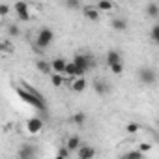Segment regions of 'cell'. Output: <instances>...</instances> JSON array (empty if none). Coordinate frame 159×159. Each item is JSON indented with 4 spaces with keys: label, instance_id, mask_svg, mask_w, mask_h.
Here are the masks:
<instances>
[{
    "label": "cell",
    "instance_id": "obj_28",
    "mask_svg": "<svg viewBox=\"0 0 159 159\" xmlns=\"http://www.w3.org/2000/svg\"><path fill=\"white\" fill-rule=\"evenodd\" d=\"M69 155H71V152H69L66 146H64V148H60V150H58V153H56V157H58V159H66V157H69Z\"/></svg>",
    "mask_w": 159,
    "mask_h": 159
},
{
    "label": "cell",
    "instance_id": "obj_27",
    "mask_svg": "<svg viewBox=\"0 0 159 159\" xmlns=\"http://www.w3.org/2000/svg\"><path fill=\"white\" fill-rule=\"evenodd\" d=\"M10 11H11V8H10V4H0V17H8L10 15Z\"/></svg>",
    "mask_w": 159,
    "mask_h": 159
},
{
    "label": "cell",
    "instance_id": "obj_23",
    "mask_svg": "<svg viewBox=\"0 0 159 159\" xmlns=\"http://www.w3.org/2000/svg\"><path fill=\"white\" fill-rule=\"evenodd\" d=\"M150 39H152V43H153V45H157V43H159V25H153V26H152Z\"/></svg>",
    "mask_w": 159,
    "mask_h": 159
},
{
    "label": "cell",
    "instance_id": "obj_4",
    "mask_svg": "<svg viewBox=\"0 0 159 159\" xmlns=\"http://www.w3.org/2000/svg\"><path fill=\"white\" fill-rule=\"evenodd\" d=\"M54 41V32L51 28H41L36 36V47L38 49H47Z\"/></svg>",
    "mask_w": 159,
    "mask_h": 159
},
{
    "label": "cell",
    "instance_id": "obj_10",
    "mask_svg": "<svg viewBox=\"0 0 159 159\" xmlns=\"http://www.w3.org/2000/svg\"><path fill=\"white\" fill-rule=\"evenodd\" d=\"M77 155L81 157V159H92L94 155H96V148H92V146H88V144H81L77 148Z\"/></svg>",
    "mask_w": 159,
    "mask_h": 159
},
{
    "label": "cell",
    "instance_id": "obj_13",
    "mask_svg": "<svg viewBox=\"0 0 159 159\" xmlns=\"http://www.w3.org/2000/svg\"><path fill=\"white\" fill-rule=\"evenodd\" d=\"M111 26H112L114 30H118V32H124V30L129 28V23H127L124 17H114V19L111 21Z\"/></svg>",
    "mask_w": 159,
    "mask_h": 159
},
{
    "label": "cell",
    "instance_id": "obj_14",
    "mask_svg": "<svg viewBox=\"0 0 159 159\" xmlns=\"http://www.w3.org/2000/svg\"><path fill=\"white\" fill-rule=\"evenodd\" d=\"M66 58H62V56H58V58H54L52 62H51V69L52 71H56V73H64V67H66Z\"/></svg>",
    "mask_w": 159,
    "mask_h": 159
},
{
    "label": "cell",
    "instance_id": "obj_20",
    "mask_svg": "<svg viewBox=\"0 0 159 159\" xmlns=\"http://www.w3.org/2000/svg\"><path fill=\"white\" fill-rule=\"evenodd\" d=\"M36 67L39 69V73H43V75H49L52 69H51V62H47V60H38L36 62Z\"/></svg>",
    "mask_w": 159,
    "mask_h": 159
},
{
    "label": "cell",
    "instance_id": "obj_6",
    "mask_svg": "<svg viewBox=\"0 0 159 159\" xmlns=\"http://www.w3.org/2000/svg\"><path fill=\"white\" fill-rule=\"evenodd\" d=\"M15 13H17V17H19V21H28L30 19V11H28V4L25 2V0H17V2L13 4V8H11Z\"/></svg>",
    "mask_w": 159,
    "mask_h": 159
},
{
    "label": "cell",
    "instance_id": "obj_21",
    "mask_svg": "<svg viewBox=\"0 0 159 159\" xmlns=\"http://www.w3.org/2000/svg\"><path fill=\"white\" fill-rule=\"evenodd\" d=\"M6 32H8V36H10V38H17V36H21L19 25H13V23H10V25L6 26Z\"/></svg>",
    "mask_w": 159,
    "mask_h": 159
},
{
    "label": "cell",
    "instance_id": "obj_3",
    "mask_svg": "<svg viewBox=\"0 0 159 159\" xmlns=\"http://www.w3.org/2000/svg\"><path fill=\"white\" fill-rule=\"evenodd\" d=\"M137 77H139V81H140L144 86H153V84L157 83V73H155V69H153V67H148V66L139 67Z\"/></svg>",
    "mask_w": 159,
    "mask_h": 159
},
{
    "label": "cell",
    "instance_id": "obj_29",
    "mask_svg": "<svg viewBox=\"0 0 159 159\" xmlns=\"http://www.w3.org/2000/svg\"><path fill=\"white\" fill-rule=\"evenodd\" d=\"M150 148H152V144H144V142H142V144H140V146H139V150H140V152H142V153H144V152H148V150H150Z\"/></svg>",
    "mask_w": 159,
    "mask_h": 159
},
{
    "label": "cell",
    "instance_id": "obj_19",
    "mask_svg": "<svg viewBox=\"0 0 159 159\" xmlns=\"http://www.w3.org/2000/svg\"><path fill=\"white\" fill-rule=\"evenodd\" d=\"M96 8L99 11H111V10H114V4H112V0H98Z\"/></svg>",
    "mask_w": 159,
    "mask_h": 159
},
{
    "label": "cell",
    "instance_id": "obj_26",
    "mask_svg": "<svg viewBox=\"0 0 159 159\" xmlns=\"http://www.w3.org/2000/svg\"><path fill=\"white\" fill-rule=\"evenodd\" d=\"M111 67V71L114 73V75H122L124 73V64L122 62H116V64H112V66H109Z\"/></svg>",
    "mask_w": 159,
    "mask_h": 159
},
{
    "label": "cell",
    "instance_id": "obj_8",
    "mask_svg": "<svg viewBox=\"0 0 159 159\" xmlns=\"http://www.w3.org/2000/svg\"><path fill=\"white\" fill-rule=\"evenodd\" d=\"M17 155L23 157V159H32V157L38 155V148H36L34 144H23L21 150L17 152Z\"/></svg>",
    "mask_w": 159,
    "mask_h": 159
},
{
    "label": "cell",
    "instance_id": "obj_17",
    "mask_svg": "<svg viewBox=\"0 0 159 159\" xmlns=\"http://www.w3.org/2000/svg\"><path fill=\"white\" fill-rule=\"evenodd\" d=\"M105 62H107V66H112L116 62H122V54L118 51H109L107 56H105Z\"/></svg>",
    "mask_w": 159,
    "mask_h": 159
},
{
    "label": "cell",
    "instance_id": "obj_18",
    "mask_svg": "<svg viewBox=\"0 0 159 159\" xmlns=\"http://www.w3.org/2000/svg\"><path fill=\"white\" fill-rule=\"evenodd\" d=\"M49 75H51V83H52L56 88L64 86V79H66V77H64V73H56V71H51Z\"/></svg>",
    "mask_w": 159,
    "mask_h": 159
},
{
    "label": "cell",
    "instance_id": "obj_25",
    "mask_svg": "<svg viewBox=\"0 0 159 159\" xmlns=\"http://www.w3.org/2000/svg\"><path fill=\"white\" fill-rule=\"evenodd\" d=\"M64 4L67 10H79L81 8V0H64Z\"/></svg>",
    "mask_w": 159,
    "mask_h": 159
},
{
    "label": "cell",
    "instance_id": "obj_22",
    "mask_svg": "<svg viewBox=\"0 0 159 159\" xmlns=\"http://www.w3.org/2000/svg\"><path fill=\"white\" fill-rule=\"evenodd\" d=\"M122 157H124V159H142V157H144V153H142L140 150H131V152L122 153Z\"/></svg>",
    "mask_w": 159,
    "mask_h": 159
},
{
    "label": "cell",
    "instance_id": "obj_7",
    "mask_svg": "<svg viewBox=\"0 0 159 159\" xmlns=\"http://www.w3.org/2000/svg\"><path fill=\"white\" fill-rule=\"evenodd\" d=\"M71 90L73 92H84L88 88V81H86V77L81 75V77H73V81H71Z\"/></svg>",
    "mask_w": 159,
    "mask_h": 159
},
{
    "label": "cell",
    "instance_id": "obj_16",
    "mask_svg": "<svg viewBox=\"0 0 159 159\" xmlns=\"http://www.w3.org/2000/svg\"><path fill=\"white\" fill-rule=\"evenodd\" d=\"M146 15L152 17V19H157L159 17V4L155 2V0H152V2L146 6Z\"/></svg>",
    "mask_w": 159,
    "mask_h": 159
},
{
    "label": "cell",
    "instance_id": "obj_24",
    "mask_svg": "<svg viewBox=\"0 0 159 159\" xmlns=\"http://www.w3.org/2000/svg\"><path fill=\"white\" fill-rule=\"evenodd\" d=\"M125 131H127L129 135H135V133H139V131H140V125H139L137 122H129V124L125 125Z\"/></svg>",
    "mask_w": 159,
    "mask_h": 159
},
{
    "label": "cell",
    "instance_id": "obj_15",
    "mask_svg": "<svg viewBox=\"0 0 159 159\" xmlns=\"http://www.w3.org/2000/svg\"><path fill=\"white\" fill-rule=\"evenodd\" d=\"M71 124H75V125H79V127H83V125L86 124V112L79 111V112L71 114Z\"/></svg>",
    "mask_w": 159,
    "mask_h": 159
},
{
    "label": "cell",
    "instance_id": "obj_12",
    "mask_svg": "<svg viewBox=\"0 0 159 159\" xmlns=\"http://www.w3.org/2000/svg\"><path fill=\"white\" fill-rule=\"evenodd\" d=\"M83 144V140H81V137L79 135H69L67 137V140H66V148L69 150V152H77V148Z\"/></svg>",
    "mask_w": 159,
    "mask_h": 159
},
{
    "label": "cell",
    "instance_id": "obj_2",
    "mask_svg": "<svg viewBox=\"0 0 159 159\" xmlns=\"http://www.w3.org/2000/svg\"><path fill=\"white\" fill-rule=\"evenodd\" d=\"M73 64L79 67V71L84 75V73H88L90 69H94V66H96V58H94L92 54H83V52H79V54H75Z\"/></svg>",
    "mask_w": 159,
    "mask_h": 159
},
{
    "label": "cell",
    "instance_id": "obj_1",
    "mask_svg": "<svg viewBox=\"0 0 159 159\" xmlns=\"http://www.w3.org/2000/svg\"><path fill=\"white\" fill-rule=\"evenodd\" d=\"M15 92H17L19 99H23V101H25V103H28L30 107L38 109L39 112H47V103H45V98H38V96H34L32 92L25 90L23 86H15Z\"/></svg>",
    "mask_w": 159,
    "mask_h": 159
},
{
    "label": "cell",
    "instance_id": "obj_11",
    "mask_svg": "<svg viewBox=\"0 0 159 159\" xmlns=\"http://www.w3.org/2000/svg\"><path fill=\"white\" fill-rule=\"evenodd\" d=\"M83 15H84L88 21H92V23L99 21V10H98L96 6H84V8H83Z\"/></svg>",
    "mask_w": 159,
    "mask_h": 159
},
{
    "label": "cell",
    "instance_id": "obj_5",
    "mask_svg": "<svg viewBox=\"0 0 159 159\" xmlns=\"http://www.w3.org/2000/svg\"><path fill=\"white\" fill-rule=\"evenodd\" d=\"M41 129H43V118H41V116H32V118L26 120V131H28L30 135L41 133Z\"/></svg>",
    "mask_w": 159,
    "mask_h": 159
},
{
    "label": "cell",
    "instance_id": "obj_9",
    "mask_svg": "<svg viewBox=\"0 0 159 159\" xmlns=\"http://www.w3.org/2000/svg\"><path fill=\"white\" fill-rule=\"evenodd\" d=\"M92 86H94V92H96L98 96H107V94L111 92L109 83H107V81H103V79H96V81L92 83Z\"/></svg>",
    "mask_w": 159,
    "mask_h": 159
}]
</instances>
